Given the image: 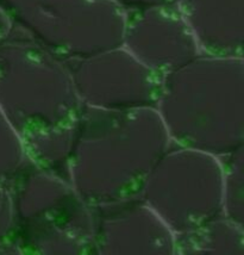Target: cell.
Here are the masks:
<instances>
[{
  "label": "cell",
  "instance_id": "obj_1",
  "mask_svg": "<svg viewBox=\"0 0 244 255\" xmlns=\"http://www.w3.org/2000/svg\"><path fill=\"white\" fill-rule=\"evenodd\" d=\"M0 110L30 162L66 177L82 110L71 66L16 26L0 44Z\"/></svg>",
  "mask_w": 244,
  "mask_h": 255
},
{
  "label": "cell",
  "instance_id": "obj_2",
  "mask_svg": "<svg viewBox=\"0 0 244 255\" xmlns=\"http://www.w3.org/2000/svg\"><path fill=\"white\" fill-rule=\"evenodd\" d=\"M170 144L155 108L114 111L82 106L66 177L94 210L138 199Z\"/></svg>",
  "mask_w": 244,
  "mask_h": 255
},
{
  "label": "cell",
  "instance_id": "obj_3",
  "mask_svg": "<svg viewBox=\"0 0 244 255\" xmlns=\"http://www.w3.org/2000/svg\"><path fill=\"white\" fill-rule=\"evenodd\" d=\"M170 143L224 159L244 148V59L198 55L161 80Z\"/></svg>",
  "mask_w": 244,
  "mask_h": 255
},
{
  "label": "cell",
  "instance_id": "obj_4",
  "mask_svg": "<svg viewBox=\"0 0 244 255\" xmlns=\"http://www.w3.org/2000/svg\"><path fill=\"white\" fill-rule=\"evenodd\" d=\"M23 250L36 255H82L94 245L96 212L65 175L29 162L10 184Z\"/></svg>",
  "mask_w": 244,
  "mask_h": 255
},
{
  "label": "cell",
  "instance_id": "obj_5",
  "mask_svg": "<svg viewBox=\"0 0 244 255\" xmlns=\"http://www.w3.org/2000/svg\"><path fill=\"white\" fill-rule=\"evenodd\" d=\"M14 26L72 63L122 44L126 10L115 0H0Z\"/></svg>",
  "mask_w": 244,
  "mask_h": 255
},
{
  "label": "cell",
  "instance_id": "obj_6",
  "mask_svg": "<svg viewBox=\"0 0 244 255\" xmlns=\"http://www.w3.org/2000/svg\"><path fill=\"white\" fill-rule=\"evenodd\" d=\"M222 187L221 159L170 144L146 178L139 199L179 235L222 216Z\"/></svg>",
  "mask_w": 244,
  "mask_h": 255
},
{
  "label": "cell",
  "instance_id": "obj_7",
  "mask_svg": "<svg viewBox=\"0 0 244 255\" xmlns=\"http://www.w3.org/2000/svg\"><path fill=\"white\" fill-rule=\"evenodd\" d=\"M69 66L82 106L114 111L156 106L162 78L122 45Z\"/></svg>",
  "mask_w": 244,
  "mask_h": 255
},
{
  "label": "cell",
  "instance_id": "obj_8",
  "mask_svg": "<svg viewBox=\"0 0 244 255\" xmlns=\"http://www.w3.org/2000/svg\"><path fill=\"white\" fill-rule=\"evenodd\" d=\"M121 45L161 78L200 55L176 2L126 11Z\"/></svg>",
  "mask_w": 244,
  "mask_h": 255
},
{
  "label": "cell",
  "instance_id": "obj_9",
  "mask_svg": "<svg viewBox=\"0 0 244 255\" xmlns=\"http://www.w3.org/2000/svg\"><path fill=\"white\" fill-rule=\"evenodd\" d=\"M94 212V245L105 255H173L175 234L139 198Z\"/></svg>",
  "mask_w": 244,
  "mask_h": 255
},
{
  "label": "cell",
  "instance_id": "obj_10",
  "mask_svg": "<svg viewBox=\"0 0 244 255\" xmlns=\"http://www.w3.org/2000/svg\"><path fill=\"white\" fill-rule=\"evenodd\" d=\"M200 55L244 59V0H178Z\"/></svg>",
  "mask_w": 244,
  "mask_h": 255
},
{
  "label": "cell",
  "instance_id": "obj_11",
  "mask_svg": "<svg viewBox=\"0 0 244 255\" xmlns=\"http://www.w3.org/2000/svg\"><path fill=\"white\" fill-rule=\"evenodd\" d=\"M223 166L222 216L237 226L244 224V148L224 159Z\"/></svg>",
  "mask_w": 244,
  "mask_h": 255
},
{
  "label": "cell",
  "instance_id": "obj_12",
  "mask_svg": "<svg viewBox=\"0 0 244 255\" xmlns=\"http://www.w3.org/2000/svg\"><path fill=\"white\" fill-rule=\"evenodd\" d=\"M29 162L22 139L0 110V183L10 184Z\"/></svg>",
  "mask_w": 244,
  "mask_h": 255
},
{
  "label": "cell",
  "instance_id": "obj_13",
  "mask_svg": "<svg viewBox=\"0 0 244 255\" xmlns=\"http://www.w3.org/2000/svg\"><path fill=\"white\" fill-rule=\"evenodd\" d=\"M16 217L10 189L0 183V250L10 245L14 239Z\"/></svg>",
  "mask_w": 244,
  "mask_h": 255
},
{
  "label": "cell",
  "instance_id": "obj_14",
  "mask_svg": "<svg viewBox=\"0 0 244 255\" xmlns=\"http://www.w3.org/2000/svg\"><path fill=\"white\" fill-rule=\"evenodd\" d=\"M117 4L126 11L138 10V8L150 7V6L156 5H166V4H175L178 0H115Z\"/></svg>",
  "mask_w": 244,
  "mask_h": 255
},
{
  "label": "cell",
  "instance_id": "obj_15",
  "mask_svg": "<svg viewBox=\"0 0 244 255\" xmlns=\"http://www.w3.org/2000/svg\"><path fill=\"white\" fill-rule=\"evenodd\" d=\"M13 29L14 24L10 16L0 7V44L4 43L6 39L10 37Z\"/></svg>",
  "mask_w": 244,
  "mask_h": 255
}]
</instances>
